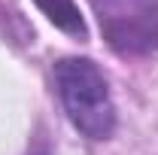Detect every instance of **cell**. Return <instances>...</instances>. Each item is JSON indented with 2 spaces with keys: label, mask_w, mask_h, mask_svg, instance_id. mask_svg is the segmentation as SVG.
<instances>
[{
  "label": "cell",
  "mask_w": 158,
  "mask_h": 155,
  "mask_svg": "<svg viewBox=\"0 0 158 155\" xmlns=\"http://www.w3.org/2000/svg\"><path fill=\"white\" fill-rule=\"evenodd\" d=\"M103 43L122 58L158 52V0H91Z\"/></svg>",
  "instance_id": "cell-2"
},
{
  "label": "cell",
  "mask_w": 158,
  "mask_h": 155,
  "mask_svg": "<svg viewBox=\"0 0 158 155\" xmlns=\"http://www.w3.org/2000/svg\"><path fill=\"white\" fill-rule=\"evenodd\" d=\"M55 91L70 125L88 140H110L116 134L118 113L113 103L110 82L98 61L64 55L52 64Z\"/></svg>",
  "instance_id": "cell-1"
},
{
  "label": "cell",
  "mask_w": 158,
  "mask_h": 155,
  "mask_svg": "<svg viewBox=\"0 0 158 155\" xmlns=\"http://www.w3.org/2000/svg\"><path fill=\"white\" fill-rule=\"evenodd\" d=\"M40 155H49V152H40Z\"/></svg>",
  "instance_id": "cell-4"
},
{
  "label": "cell",
  "mask_w": 158,
  "mask_h": 155,
  "mask_svg": "<svg viewBox=\"0 0 158 155\" xmlns=\"http://www.w3.org/2000/svg\"><path fill=\"white\" fill-rule=\"evenodd\" d=\"M37 9L52 21L58 31H64L67 37L73 40H88V24L79 12L76 0H34Z\"/></svg>",
  "instance_id": "cell-3"
}]
</instances>
